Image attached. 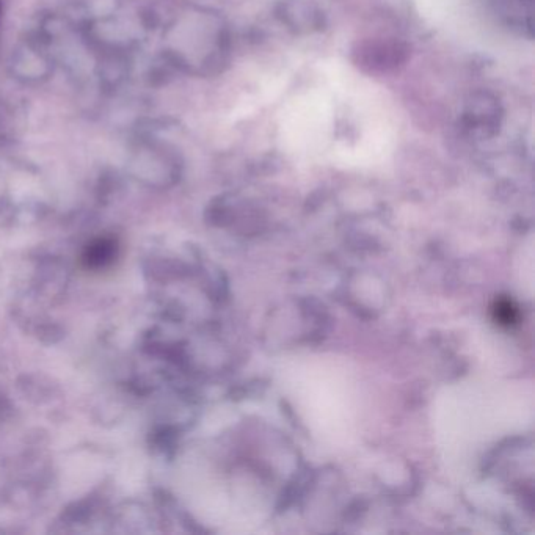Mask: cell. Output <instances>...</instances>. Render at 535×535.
Wrapping results in <instances>:
<instances>
[{"label": "cell", "mask_w": 535, "mask_h": 535, "mask_svg": "<svg viewBox=\"0 0 535 535\" xmlns=\"http://www.w3.org/2000/svg\"><path fill=\"white\" fill-rule=\"evenodd\" d=\"M115 256V245L109 241H98L88 247L84 259L88 267H102L112 263Z\"/></svg>", "instance_id": "cell-1"}]
</instances>
